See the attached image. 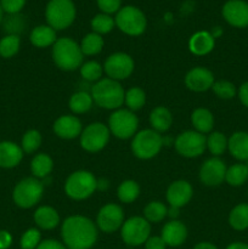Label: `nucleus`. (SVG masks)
<instances>
[{
	"label": "nucleus",
	"mask_w": 248,
	"mask_h": 249,
	"mask_svg": "<svg viewBox=\"0 0 248 249\" xmlns=\"http://www.w3.org/2000/svg\"><path fill=\"white\" fill-rule=\"evenodd\" d=\"M61 237L67 249H90L99 237L96 224L84 215H71L61 224Z\"/></svg>",
	"instance_id": "obj_1"
},
{
	"label": "nucleus",
	"mask_w": 248,
	"mask_h": 249,
	"mask_svg": "<svg viewBox=\"0 0 248 249\" xmlns=\"http://www.w3.org/2000/svg\"><path fill=\"white\" fill-rule=\"evenodd\" d=\"M51 50V57L56 67L65 72H73L79 70L84 62V55L80 45L68 36L57 38Z\"/></svg>",
	"instance_id": "obj_2"
},
{
	"label": "nucleus",
	"mask_w": 248,
	"mask_h": 249,
	"mask_svg": "<svg viewBox=\"0 0 248 249\" xmlns=\"http://www.w3.org/2000/svg\"><path fill=\"white\" fill-rule=\"evenodd\" d=\"M90 94L96 106L111 111L121 108L125 96V91L121 83L107 77L94 83L90 89Z\"/></svg>",
	"instance_id": "obj_3"
},
{
	"label": "nucleus",
	"mask_w": 248,
	"mask_h": 249,
	"mask_svg": "<svg viewBox=\"0 0 248 249\" xmlns=\"http://www.w3.org/2000/svg\"><path fill=\"white\" fill-rule=\"evenodd\" d=\"M63 190L73 201H85L97 190V179L89 170H75L68 175Z\"/></svg>",
	"instance_id": "obj_4"
},
{
	"label": "nucleus",
	"mask_w": 248,
	"mask_h": 249,
	"mask_svg": "<svg viewBox=\"0 0 248 249\" xmlns=\"http://www.w3.org/2000/svg\"><path fill=\"white\" fill-rule=\"evenodd\" d=\"M164 145V139L153 129H143L138 131L131 139L130 148L136 158L142 160H152L158 155Z\"/></svg>",
	"instance_id": "obj_5"
},
{
	"label": "nucleus",
	"mask_w": 248,
	"mask_h": 249,
	"mask_svg": "<svg viewBox=\"0 0 248 249\" xmlns=\"http://www.w3.org/2000/svg\"><path fill=\"white\" fill-rule=\"evenodd\" d=\"M44 195V182L34 177L19 180L12 191V199L17 207L29 209L41 201Z\"/></svg>",
	"instance_id": "obj_6"
},
{
	"label": "nucleus",
	"mask_w": 248,
	"mask_h": 249,
	"mask_svg": "<svg viewBox=\"0 0 248 249\" xmlns=\"http://www.w3.org/2000/svg\"><path fill=\"white\" fill-rule=\"evenodd\" d=\"M77 9L73 0H50L46 5L45 18L51 28L63 31L74 22Z\"/></svg>",
	"instance_id": "obj_7"
},
{
	"label": "nucleus",
	"mask_w": 248,
	"mask_h": 249,
	"mask_svg": "<svg viewBox=\"0 0 248 249\" xmlns=\"http://www.w3.org/2000/svg\"><path fill=\"white\" fill-rule=\"evenodd\" d=\"M108 126L111 135L119 140H128L138 133L139 118L135 112L128 108H118L111 113L108 118Z\"/></svg>",
	"instance_id": "obj_8"
},
{
	"label": "nucleus",
	"mask_w": 248,
	"mask_h": 249,
	"mask_svg": "<svg viewBox=\"0 0 248 249\" xmlns=\"http://www.w3.org/2000/svg\"><path fill=\"white\" fill-rule=\"evenodd\" d=\"M114 22L119 31L130 36H141L147 27L145 14L133 5L121 7V10L116 14Z\"/></svg>",
	"instance_id": "obj_9"
},
{
	"label": "nucleus",
	"mask_w": 248,
	"mask_h": 249,
	"mask_svg": "<svg viewBox=\"0 0 248 249\" xmlns=\"http://www.w3.org/2000/svg\"><path fill=\"white\" fill-rule=\"evenodd\" d=\"M111 138V131L106 124L101 122H94L83 128L79 136V143L84 151L89 153H96L104 150Z\"/></svg>",
	"instance_id": "obj_10"
},
{
	"label": "nucleus",
	"mask_w": 248,
	"mask_h": 249,
	"mask_svg": "<svg viewBox=\"0 0 248 249\" xmlns=\"http://www.w3.org/2000/svg\"><path fill=\"white\" fill-rule=\"evenodd\" d=\"M122 241L129 247L145 245L151 236V224L143 216H131L125 219L121 228Z\"/></svg>",
	"instance_id": "obj_11"
},
{
	"label": "nucleus",
	"mask_w": 248,
	"mask_h": 249,
	"mask_svg": "<svg viewBox=\"0 0 248 249\" xmlns=\"http://www.w3.org/2000/svg\"><path fill=\"white\" fill-rule=\"evenodd\" d=\"M175 151L185 158H197L207 150L206 135L196 130L180 133L174 140Z\"/></svg>",
	"instance_id": "obj_12"
},
{
	"label": "nucleus",
	"mask_w": 248,
	"mask_h": 249,
	"mask_svg": "<svg viewBox=\"0 0 248 249\" xmlns=\"http://www.w3.org/2000/svg\"><path fill=\"white\" fill-rule=\"evenodd\" d=\"M134 68H135V62L133 57L126 53H111L104 63V72L106 73L107 78H111L117 82L128 79L133 74Z\"/></svg>",
	"instance_id": "obj_13"
},
{
	"label": "nucleus",
	"mask_w": 248,
	"mask_h": 249,
	"mask_svg": "<svg viewBox=\"0 0 248 249\" xmlns=\"http://www.w3.org/2000/svg\"><path fill=\"white\" fill-rule=\"evenodd\" d=\"M125 220L124 211L119 204L107 203L101 207L96 216V226L105 233H113L121 230Z\"/></svg>",
	"instance_id": "obj_14"
},
{
	"label": "nucleus",
	"mask_w": 248,
	"mask_h": 249,
	"mask_svg": "<svg viewBox=\"0 0 248 249\" xmlns=\"http://www.w3.org/2000/svg\"><path fill=\"white\" fill-rule=\"evenodd\" d=\"M225 162L219 157H211L202 163L198 172L199 181L208 187H215L225 181Z\"/></svg>",
	"instance_id": "obj_15"
},
{
	"label": "nucleus",
	"mask_w": 248,
	"mask_h": 249,
	"mask_svg": "<svg viewBox=\"0 0 248 249\" xmlns=\"http://www.w3.org/2000/svg\"><path fill=\"white\" fill-rule=\"evenodd\" d=\"M226 23L235 28L248 27V2L245 0H228L221 9Z\"/></svg>",
	"instance_id": "obj_16"
},
{
	"label": "nucleus",
	"mask_w": 248,
	"mask_h": 249,
	"mask_svg": "<svg viewBox=\"0 0 248 249\" xmlns=\"http://www.w3.org/2000/svg\"><path fill=\"white\" fill-rule=\"evenodd\" d=\"M192 197H194V187L186 180H175L168 186L165 192V199L169 207H175L179 209L187 206Z\"/></svg>",
	"instance_id": "obj_17"
},
{
	"label": "nucleus",
	"mask_w": 248,
	"mask_h": 249,
	"mask_svg": "<svg viewBox=\"0 0 248 249\" xmlns=\"http://www.w3.org/2000/svg\"><path fill=\"white\" fill-rule=\"evenodd\" d=\"M214 82L213 72L202 66L192 68L185 75V85L194 92H204L212 89Z\"/></svg>",
	"instance_id": "obj_18"
},
{
	"label": "nucleus",
	"mask_w": 248,
	"mask_h": 249,
	"mask_svg": "<svg viewBox=\"0 0 248 249\" xmlns=\"http://www.w3.org/2000/svg\"><path fill=\"white\" fill-rule=\"evenodd\" d=\"M53 130L57 138L63 140H73L80 136L83 131V124L74 114H63L53 122Z\"/></svg>",
	"instance_id": "obj_19"
},
{
	"label": "nucleus",
	"mask_w": 248,
	"mask_h": 249,
	"mask_svg": "<svg viewBox=\"0 0 248 249\" xmlns=\"http://www.w3.org/2000/svg\"><path fill=\"white\" fill-rule=\"evenodd\" d=\"M187 231L186 225L180 220H169L164 224L160 231V237L164 241L167 247L177 248L184 245L187 240Z\"/></svg>",
	"instance_id": "obj_20"
},
{
	"label": "nucleus",
	"mask_w": 248,
	"mask_h": 249,
	"mask_svg": "<svg viewBox=\"0 0 248 249\" xmlns=\"http://www.w3.org/2000/svg\"><path fill=\"white\" fill-rule=\"evenodd\" d=\"M24 152L21 145L12 141H0V168L12 169L23 160Z\"/></svg>",
	"instance_id": "obj_21"
},
{
	"label": "nucleus",
	"mask_w": 248,
	"mask_h": 249,
	"mask_svg": "<svg viewBox=\"0 0 248 249\" xmlns=\"http://www.w3.org/2000/svg\"><path fill=\"white\" fill-rule=\"evenodd\" d=\"M33 220L36 228L40 230L50 231L57 228L61 223L60 214L53 207L40 206L33 214Z\"/></svg>",
	"instance_id": "obj_22"
},
{
	"label": "nucleus",
	"mask_w": 248,
	"mask_h": 249,
	"mask_svg": "<svg viewBox=\"0 0 248 249\" xmlns=\"http://www.w3.org/2000/svg\"><path fill=\"white\" fill-rule=\"evenodd\" d=\"M215 46V38L208 31L196 32L189 40V50L196 56H206Z\"/></svg>",
	"instance_id": "obj_23"
},
{
	"label": "nucleus",
	"mask_w": 248,
	"mask_h": 249,
	"mask_svg": "<svg viewBox=\"0 0 248 249\" xmlns=\"http://www.w3.org/2000/svg\"><path fill=\"white\" fill-rule=\"evenodd\" d=\"M228 150L235 160L248 162V133L236 131L229 138Z\"/></svg>",
	"instance_id": "obj_24"
},
{
	"label": "nucleus",
	"mask_w": 248,
	"mask_h": 249,
	"mask_svg": "<svg viewBox=\"0 0 248 249\" xmlns=\"http://www.w3.org/2000/svg\"><path fill=\"white\" fill-rule=\"evenodd\" d=\"M56 40H57L56 31L51 28L49 24H40V26L34 27L29 34V41L32 45L39 49L53 46Z\"/></svg>",
	"instance_id": "obj_25"
},
{
	"label": "nucleus",
	"mask_w": 248,
	"mask_h": 249,
	"mask_svg": "<svg viewBox=\"0 0 248 249\" xmlns=\"http://www.w3.org/2000/svg\"><path fill=\"white\" fill-rule=\"evenodd\" d=\"M148 121H150L151 129L162 134L169 130L170 126H172L173 114L167 107L157 106L150 112Z\"/></svg>",
	"instance_id": "obj_26"
},
{
	"label": "nucleus",
	"mask_w": 248,
	"mask_h": 249,
	"mask_svg": "<svg viewBox=\"0 0 248 249\" xmlns=\"http://www.w3.org/2000/svg\"><path fill=\"white\" fill-rule=\"evenodd\" d=\"M191 123L194 125L195 130L206 135V134L212 133V130H213L214 116L208 108L198 107V108L192 112Z\"/></svg>",
	"instance_id": "obj_27"
},
{
	"label": "nucleus",
	"mask_w": 248,
	"mask_h": 249,
	"mask_svg": "<svg viewBox=\"0 0 248 249\" xmlns=\"http://www.w3.org/2000/svg\"><path fill=\"white\" fill-rule=\"evenodd\" d=\"M53 170V160L48 153H36L31 160V172L39 180L46 179Z\"/></svg>",
	"instance_id": "obj_28"
},
{
	"label": "nucleus",
	"mask_w": 248,
	"mask_h": 249,
	"mask_svg": "<svg viewBox=\"0 0 248 249\" xmlns=\"http://www.w3.org/2000/svg\"><path fill=\"white\" fill-rule=\"evenodd\" d=\"M68 106L72 113L74 114H83L89 112L94 106V100H92L91 94L84 90H79L72 94L68 101Z\"/></svg>",
	"instance_id": "obj_29"
},
{
	"label": "nucleus",
	"mask_w": 248,
	"mask_h": 249,
	"mask_svg": "<svg viewBox=\"0 0 248 249\" xmlns=\"http://www.w3.org/2000/svg\"><path fill=\"white\" fill-rule=\"evenodd\" d=\"M229 225L236 231H245L248 229V203H240L233 207L229 213Z\"/></svg>",
	"instance_id": "obj_30"
},
{
	"label": "nucleus",
	"mask_w": 248,
	"mask_h": 249,
	"mask_svg": "<svg viewBox=\"0 0 248 249\" xmlns=\"http://www.w3.org/2000/svg\"><path fill=\"white\" fill-rule=\"evenodd\" d=\"M140 185L135 180H124L117 189V197L124 204L135 202L140 196Z\"/></svg>",
	"instance_id": "obj_31"
},
{
	"label": "nucleus",
	"mask_w": 248,
	"mask_h": 249,
	"mask_svg": "<svg viewBox=\"0 0 248 249\" xmlns=\"http://www.w3.org/2000/svg\"><path fill=\"white\" fill-rule=\"evenodd\" d=\"M248 180V168L245 163H235L231 167H228L225 174V181L230 186L238 187L246 184Z\"/></svg>",
	"instance_id": "obj_32"
},
{
	"label": "nucleus",
	"mask_w": 248,
	"mask_h": 249,
	"mask_svg": "<svg viewBox=\"0 0 248 249\" xmlns=\"http://www.w3.org/2000/svg\"><path fill=\"white\" fill-rule=\"evenodd\" d=\"M104 38L100 34L94 33H88L87 36H83L82 41H80V49L84 56H95L99 55L104 49Z\"/></svg>",
	"instance_id": "obj_33"
},
{
	"label": "nucleus",
	"mask_w": 248,
	"mask_h": 249,
	"mask_svg": "<svg viewBox=\"0 0 248 249\" xmlns=\"http://www.w3.org/2000/svg\"><path fill=\"white\" fill-rule=\"evenodd\" d=\"M168 216V207L160 201H151L143 208V218L150 224H157Z\"/></svg>",
	"instance_id": "obj_34"
},
{
	"label": "nucleus",
	"mask_w": 248,
	"mask_h": 249,
	"mask_svg": "<svg viewBox=\"0 0 248 249\" xmlns=\"http://www.w3.org/2000/svg\"><path fill=\"white\" fill-rule=\"evenodd\" d=\"M228 140L225 134L220 131H212L206 136L207 150L213 155V157H219L228 150Z\"/></svg>",
	"instance_id": "obj_35"
},
{
	"label": "nucleus",
	"mask_w": 248,
	"mask_h": 249,
	"mask_svg": "<svg viewBox=\"0 0 248 249\" xmlns=\"http://www.w3.org/2000/svg\"><path fill=\"white\" fill-rule=\"evenodd\" d=\"M124 104L131 112H136L142 108L146 104V92L141 88L133 87L125 91Z\"/></svg>",
	"instance_id": "obj_36"
},
{
	"label": "nucleus",
	"mask_w": 248,
	"mask_h": 249,
	"mask_svg": "<svg viewBox=\"0 0 248 249\" xmlns=\"http://www.w3.org/2000/svg\"><path fill=\"white\" fill-rule=\"evenodd\" d=\"M21 48V38L15 34H6L0 39V56L2 58H11Z\"/></svg>",
	"instance_id": "obj_37"
},
{
	"label": "nucleus",
	"mask_w": 248,
	"mask_h": 249,
	"mask_svg": "<svg viewBox=\"0 0 248 249\" xmlns=\"http://www.w3.org/2000/svg\"><path fill=\"white\" fill-rule=\"evenodd\" d=\"M80 75L84 80L89 83H96L102 79L104 75V66L100 65L97 61H87L83 62L79 68Z\"/></svg>",
	"instance_id": "obj_38"
},
{
	"label": "nucleus",
	"mask_w": 248,
	"mask_h": 249,
	"mask_svg": "<svg viewBox=\"0 0 248 249\" xmlns=\"http://www.w3.org/2000/svg\"><path fill=\"white\" fill-rule=\"evenodd\" d=\"M43 142V138H41L40 131L36 129H29L23 134L21 140V147L24 153L31 155V153L36 152L39 147Z\"/></svg>",
	"instance_id": "obj_39"
},
{
	"label": "nucleus",
	"mask_w": 248,
	"mask_h": 249,
	"mask_svg": "<svg viewBox=\"0 0 248 249\" xmlns=\"http://www.w3.org/2000/svg\"><path fill=\"white\" fill-rule=\"evenodd\" d=\"M90 26H91L94 33L104 36V34H108L114 28L116 22H114V18L111 15H106L101 12V14H97L92 17Z\"/></svg>",
	"instance_id": "obj_40"
},
{
	"label": "nucleus",
	"mask_w": 248,
	"mask_h": 249,
	"mask_svg": "<svg viewBox=\"0 0 248 249\" xmlns=\"http://www.w3.org/2000/svg\"><path fill=\"white\" fill-rule=\"evenodd\" d=\"M212 90L215 94L218 99L221 100H231L237 95V89H236L235 84L229 80H215L212 87Z\"/></svg>",
	"instance_id": "obj_41"
},
{
	"label": "nucleus",
	"mask_w": 248,
	"mask_h": 249,
	"mask_svg": "<svg viewBox=\"0 0 248 249\" xmlns=\"http://www.w3.org/2000/svg\"><path fill=\"white\" fill-rule=\"evenodd\" d=\"M41 242L40 230L36 228H31L23 232L19 240L21 249H36Z\"/></svg>",
	"instance_id": "obj_42"
},
{
	"label": "nucleus",
	"mask_w": 248,
	"mask_h": 249,
	"mask_svg": "<svg viewBox=\"0 0 248 249\" xmlns=\"http://www.w3.org/2000/svg\"><path fill=\"white\" fill-rule=\"evenodd\" d=\"M23 27H24V22L18 14L10 15L9 18L5 21V29H6L7 34L19 36V33L23 31Z\"/></svg>",
	"instance_id": "obj_43"
},
{
	"label": "nucleus",
	"mask_w": 248,
	"mask_h": 249,
	"mask_svg": "<svg viewBox=\"0 0 248 249\" xmlns=\"http://www.w3.org/2000/svg\"><path fill=\"white\" fill-rule=\"evenodd\" d=\"M27 0H0L2 11L7 15H17L22 11Z\"/></svg>",
	"instance_id": "obj_44"
},
{
	"label": "nucleus",
	"mask_w": 248,
	"mask_h": 249,
	"mask_svg": "<svg viewBox=\"0 0 248 249\" xmlns=\"http://www.w3.org/2000/svg\"><path fill=\"white\" fill-rule=\"evenodd\" d=\"M96 2L102 14L106 15L117 14L122 5V0H96Z\"/></svg>",
	"instance_id": "obj_45"
},
{
	"label": "nucleus",
	"mask_w": 248,
	"mask_h": 249,
	"mask_svg": "<svg viewBox=\"0 0 248 249\" xmlns=\"http://www.w3.org/2000/svg\"><path fill=\"white\" fill-rule=\"evenodd\" d=\"M167 245L160 236H150L145 242V249H165Z\"/></svg>",
	"instance_id": "obj_46"
},
{
	"label": "nucleus",
	"mask_w": 248,
	"mask_h": 249,
	"mask_svg": "<svg viewBox=\"0 0 248 249\" xmlns=\"http://www.w3.org/2000/svg\"><path fill=\"white\" fill-rule=\"evenodd\" d=\"M36 249H67L63 242L57 240H53V238H48V240H43Z\"/></svg>",
	"instance_id": "obj_47"
},
{
	"label": "nucleus",
	"mask_w": 248,
	"mask_h": 249,
	"mask_svg": "<svg viewBox=\"0 0 248 249\" xmlns=\"http://www.w3.org/2000/svg\"><path fill=\"white\" fill-rule=\"evenodd\" d=\"M12 235L7 230H0V249H9L12 245Z\"/></svg>",
	"instance_id": "obj_48"
},
{
	"label": "nucleus",
	"mask_w": 248,
	"mask_h": 249,
	"mask_svg": "<svg viewBox=\"0 0 248 249\" xmlns=\"http://www.w3.org/2000/svg\"><path fill=\"white\" fill-rule=\"evenodd\" d=\"M237 96L240 99L241 104L248 108V82L241 84V87L237 90Z\"/></svg>",
	"instance_id": "obj_49"
},
{
	"label": "nucleus",
	"mask_w": 248,
	"mask_h": 249,
	"mask_svg": "<svg viewBox=\"0 0 248 249\" xmlns=\"http://www.w3.org/2000/svg\"><path fill=\"white\" fill-rule=\"evenodd\" d=\"M194 249H219L212 242H199L195 246Z\"/></svg>",
	"instance_id": "obj_50"
},
{
	"label": "nucleus",
	"mask_w": 248,
	"mask_h": 249,
	"mask_svg": "<svg viewBox=\"0 0 248 249\" xmlns=\"http://www.w3.org/2000/svg\"><path fill=\"white\" fill-rule=\"evenodd\" d=\"M225 249H248V245L245 242H233L230 243Z\"/></svg>",
	"instance_id": "obj_51"
},
{
	"label": "nucleus",
	"mask_w": 248,
	"mask_h": 249,
	"mask_svg": "<svg viewBox=\"0 0 248 249\" xmlns=\"http://www.w3.org/2000/svg\"><path fill=\"white\" fill-rule=\"evenodd\" d=\"M179 208H175V207H169L168 208V216L172 218V220H177V218L179 216Z\"/></svg>",
	"instance_id": "obj_52"
},
{
	"label": "nucleus",
	"mask_w": 248,
	"mask_h": 249,
	"mask_svg": "<svg viewBox=\"0 0 248 249\" xmlns=\"http://www.w3.org/2000/svg\"><path fill=\"white\" fill-rule=\"evenodd\" d=\"M211 33H212V36H213L214 38L216 39V38H218V36H220L221 34H223V29H221L220 27H214V28L212 29Z\"/></svg>",
	"instance_id": "obj_53"
},
{
	"label": "nucleus",
	"mask_w": 248,
	"mask_h": 249,
	"mask_svg": "<svg viewBox=\"0 0 248 249\" xmlns=\"http://www.w3.org/2000/svg\"><path fill=\"white\" fill-rule=\"evenodd\" d=\"M2 19H4V11H2V7L0 5V23L2 22Z\"/></svg>",
	"instance_id": "obj_54"
},
{
	"label": "nucleus",
	"mask_w": 248,
	"mask_h": 249,
	"mask_svg": "<svg viewBox=\"0 0 248 249\" xmlns=\"http://www.w3.org/2000/svg\"><path fill=\"white\" fill-rule=\"evenodd\" d=\"M247 168H248V162H247Z\"/></svg>",
	"instance_id": "obj_55"
}]
</instances>
